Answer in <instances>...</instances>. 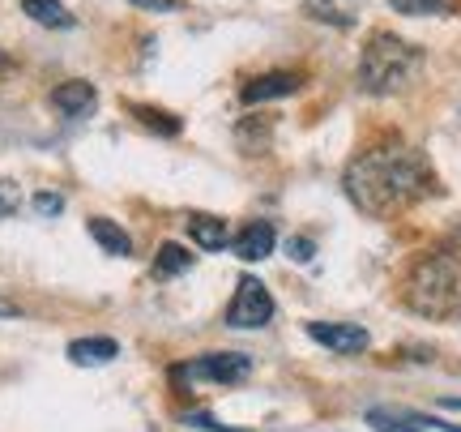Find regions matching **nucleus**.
Masks as SVG:
<instances>
[{
    "label": "nucleus",
    "instance_id": "5701e85b",
    "mask_svg": "<svg viewBox=\"0 0 461 432\" xmlns=\"http://www.w3.org/2000/svg\"><path fill=\"white\" fill-rule=\"evenodd\" d=\"M17 313H22V308H17L14 299H5V296H0V317H17Z\"/></svg>",
    "mask_w": 461,
    "mask_h": 432
},
{
    "label": "nucleus",
    "instance_id": "f3484780",
    "mask_svg": "<svg viewBox=\"0 0 461 432\" xmlns=\"http://www.w3.org/2000/svg\"><path fill=\"white\" fill-rule=\"evenodd\" d=\"M367 424L376 432H419L423 419H406V416H393V411H367Z\"/></svg>",
    "mask_w": 461,
    "mask_h": 432
},
{
    "label": "nucleus",
    "instance_id": "6e6552de",
    "mask_svg": "<svg viewBox=\"0 0 461 432\" xmlns=\"http://www.w3.org/2000/svg\"><path fill=\"white\" fill-rule=\"evenodd\" d=\"M95 103H99V95H95L90 82H65V86L51 90V107L65 112V116H90Z\"/></svg>",
    "mask_w": 461,
    "mask_h": 432
},
{
    "label": "nucleus",
    "instance_id": "b1692460",
    "mask_svg": "<svg viewBox=\"0 0 461 432\" xmlns=\"http://www.w3.org/2000/svg\"><path fill=\"white\" fill-rule=\"evenodd\" d=\"M431 424H436V428H448V432H461V428H453V424H440V419H431Z\"/></svg>",
    "mask_w": 461,
    "mask_h": 432
},
{
    "label": "nucleus",
    "instance_id": "20e7f679",
    "mask_svg": "<svg viewBox=\"0 0 461 432\" xmlns=\"http://www.w3.org/2000/svg\"><path fill=\"white\" fill-rule=\"evenodd\" d=\"M252 372V360L240 351H218V355H201L193 364H180L171 377L176 381H210V385H240Z\"/></svg>",
    "mask_w": 461,
    "mask_h": 432
},
{
    "label": "nucleus",
    "instance_id": "4be33fe9",
    "mask_svg": "<svg viewBox=\"0 0 461 432\" xmlns=\"http://www.w3.org/2000/svg\"><path fill=\"white\" fill-rule=\"evenodd\" d=\"M132 5H141V9H180V0H132Z\"/></svg>",
    "mask_w": 461,
    "mask_h": 432
},
{
    "label": "nucleus",
    "instance_id": "39448f33",
    "mask_svg": "<svg viewBox=\"0 0 461 432\" xmlns=\"http://www.w3.org/2000/svg\"><path fill=\"white\" fill-rule=\"evenodd\" d=\"M269 321H274V296L265 291L261 279H240L235 299L227 308V326H235V330H261Z\"/></svg>",
    "mask_w": 461,
    "mask_h": 432
},
{
    "label": "nucleus",
    "instance_id": "1a4fd4ad",
    "mask_svg": "<svg viewBox=\"0 0 461 432\" xmlns=\"http://www.w3.org/2000/svg\"><path fill=\"white\" fill-rule=\"evenodd\" d=\"M295 90H299V73H265V78H252L244 86V103L282 99V95H295Z\"/></svg>",
    "mask_w": 461,
    "mask_h": 432
},
{
    "label": "nucleus",
    "instance_id": "412c9836",
    "mask_svg": "<svg viewBox=\"0 0 461 432\" xmlns=\"http://www.w3.org/2000/svg\"><path fill=\"white\" fill-rule=\"evenodd\" d=\"M291 257L295 262H312V244L308 240H291Z\"/></svg>",
    "mask_w": 461,
    "mask_h": 432
},
{
    "label": "nucleus",
    "instance_id": "f8f14e48",
    "mask_svg": "<svg viewBox=\"0 0 461 432\" xmlns=\"http://www.w3.org/2000/svg\"><path fill=\"white\" fill-rule=\"evenodd\" d=\"M90 235L99 240V249H107L112 257H129L132 253V240L124 227H115L112 218H90Z\"/></svg>",
    "mask_w": 461,
    "mask_h": 432
},
{
    "label": "nucleus",
    "instance_id": "0eeeda50",
    "mask_svg": "<svg viewBox=\"0 0 461 432\" xmlns=\"http://www.w3.org/2000/svg\"><path fill=\"white\" fill-rule=\"evenodd\" d=\"M274 227L265 223V218H257V223H244L240 227V235L230 240V249H235V257H244V262H261V257H269L274 253Z\"/></svg>",
    "mask_w": 461,
    "mask_h": 432
},
{
    "label": "nucleus",
    "instance_id": "dca6fc26",
    "mask_svg": "<svg viewBox=\"0 0 461 432\" xmlns=\"http://www.w3.org/2000/svg\"><path fill=\"white\" fill-rule=\"evenodd\" d=\"M397 14H411V17H440V14H453L457 0H389Z\"/></svg>",
    "mask_w": 461,
    "mask_h": 432
},
{
    "label": "nucleus",
    "instance_id": "423d86ee",
    "mask_svg": "<svg viewBox=\"0 0 461 432\" xmlns=\"http://www.w3.org/2000/svg\"><path fill=\"white\" fill-rule=\"evenodd\" d=\"M308 338L325 343V347L338 351V355H359V351H367V330H363V326H342V321H312V326H308Z\"/></svg>",
    "mask_w": 461,
    "mask_h": 432
},
{
    "label": "nucleus",
    "instance_id": "a878e982",
    "mask_svg": "<svg viewBox=\"0 0 461 432\" xmlns=\"http://www.w3.org/2000/svg\"><path fill=\"white\" fill-rule=\"evenodd\" d=\"M457 313H461V304H457Z\"/></svg>",
    "mask_w": 461,
    "mask_h": 432
},
{
    "label": "nucleus",
    "instance_id": "ddd939ff",
    "mask_svg": "<svg viewBox=\"0 0 461 432\" xmlns=\"http://www.w3.org/2000/svg\"><path fill=\"white\" fill-rule=\"evenodd\" d=\"M22 9H26L39 26H51V31H68V26H73V14H68L60 0H22Z\"/></svg>",
    "mask_w": 461,
    "mask_h": 432
},
{
    "label": "nucleus",
    "instance_id": "393cba45",
    "mask_svg": "<svg viewBox=\"0 0 461 432\" xmlns=\"http://www.w3.org/2000/svg\"><path fill=\"white\" fill-rule=\"evenodd\" d=\"M0 65H5V56H0Z\"/></svg>",
    "mask_w": 461,
    "mask_h": 432
},
{
    "label": "nucleus",
    "instance_id": "4468645a",
    "mask_svg": "<svg viewBox=\"0 0 461 432\" xmlns=\"http://www.w3.org/2000/svg\"><path fill=\"white\" fill-rule=\"evenodd\" d=\"M355 5L359 0H303V9L321 22H333V26H350L355 22Z\"/></svg>",
    "mask_w": 461,
    "mask_h": 432
},
{
    "label": "nucleus",
    "instance_id": "9d476101",
    "mask_svg": "<svg viewBox=\"0 0 461 432\" xmlns=\"http://www.w3.org/2000/svg\"><path fill=\"white\" fill-rule=\"evenodd\" d=\"M188 235H193L205 253H218V249H227V244H230L227 223H222V218H214V215H188Z\"/></svg>",
    "mask_w": 461,
    "mask_h": 432
},
{
    "label": "nucleus",
    "instance_id": "a211bd4d",
    "mask_svg": "<svg viewBox=\"0 0 461 432\" xmlns=\"http://www.w3.org/2000/svg\"><path fill=\"white\" fill-rule=\"evenodd\" d=\"M137 120L158 133H180V120H167V112H154V107H137Z\"/></svg>",
    "mask_w": 461,
    "mask_h": 432
},
{
    "label": "nucleus",
    "instance_id": "aec40b11",
    "mask_svg": "<svg viewBox=\"0 0 461 432\" xmlns=\"http://www.w3.org/2000/svg\"><path fill=\"white\" fill-rule=\"evenodd\" d=\"M34 210H39V215H60V210H65V198H60V193H39V198H34Z\"/></svg>",
    "mask_w": 461,
    "mask_h": 432
},
{
    "label": "nucleus",
    "instance_id": "6ab92c4d",
    "mask_svg": "<svg viewBox=\"0 0 461 432\" xmlns=\"http://www.w3.org/2000/svg\"><path fill=\"white\" fill-rule=\"evenodd\" d=\"M17 206H22V193H17V184L0 180V218H5V215H17Z\"/></svg>",
    "mask_w": 461,
    "mask_h": 432
},
{
    "label": "nucleus",
    "instance_id": "7ed1b4c3",
    "mask_svg": "<svg viewBox=\"0 0 461 432\" xmlns=\"http://www.w3.org/2000/svg\"><path fill=\"white\" fill-rule=\"evenodd\" d=\"M406 299H411L414 313H423V317H453L461 304L457 266L448 257L419 262V270H414L411 283H406Z\"/></svg>",
    "mask_w": 461,
    "mask_h": 432
},
{
    "label": "nucleus",
    "instance_id": "f257e3e1",
    "mask_svg": "<svg viewBox=\"0 0 461 432\" xmlns=\"http://www.w3.org/2000/svg\"><path fill=\"white\" fill-rule=\"evenodd\" d=\"M342 184L346 198L355 201L363 215L389 218L428 198L436 188V176H431L428 159L414 146H376L346 167Z\"/></svg>",
    "mask_w": 461,
    "mask_h": 432
},
{
    "label": "nucleus",
    "instance_id": "2eb2a0df",
    "mask_svg": "<svg viewBox=\"0 0 461 432\" xmlns=\"http://www.w3.org/2000/svg\"><path fill=\"white\" fill-rule=\"evenodd\" d=\"M184 270H193V253L184 244H163L158 257H154V279H176Z\"/></svg>",
    "mask_w": 461,
    "mask_h": 432
},
{
    "label": "nucleus",
    "instance_id": "f03ea898",
    "mask_svg": "<svg viewBox=\"0 0 461 432\" xmlns=\"http://www.w3.org/2000/svg\"><path fill=\"white\" fill-rule=\"evenodd\" d=\"M419 65H423V56L406 39L376 31L359 56V86L367 95H397V90H406L419 78Z\"/></svg>",
    "mask_w": 461,
    "mask_h": 432
},
{
    "label": "nucleus",
    "instance_id": "9b49d317",
    "mask_svg": "<svg viewBox=\"0 0 461 432\" xmlns=\"http://www.w3.org/2000/svg\"><path fill=\"white\" fill-rule=\"evenodd\" d=\"M115 355H120L115 338H77V343H68L73 364H112Z\"/></svg>",
    "mask_w": 461,
    "mask_h": 432
}]
</instances>
